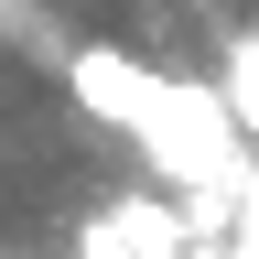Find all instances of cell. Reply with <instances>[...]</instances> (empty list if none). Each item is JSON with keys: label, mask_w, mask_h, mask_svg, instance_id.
I'll use <instances>...</instances> for the list:
<instances>
[{"label": "cell", "mask_w": 259, "mask_h": 259, "mask_svg": "<svg viewBox=\"0 0 259 259\" xmlns=\"http://www.w3.org/2000/svg\"><path fill=\"white\" fill-rule=\"evenodd\" d=\"M65 87H76V108L87 119H108V130H130V141H141V130L173 108V76H151V65H130L119 44H76L65 54Z\"/></svg>", "instance_id": "6da1fadb"}, {"label": "cell", "mask_w": 259, "mask_h": 259, "mask_svg": "<svg viewBox=\"0 0 259 259\" xmlns=\"http://www.w3.org/2000/svg\"><path fill=\"white\" fill-rule=\"evenodd\" d=\"M184 248H194V216L162 205V194H119V205L87 216V238H76V259H184Z\"/></svg>", "instance_id": "7a4b0ae2"}, {"label": "cell", "mask_w": 259, "mask_h": 259, "mask_svg": "<svg viewBox=\"0 0 259 259\" xmlns=\"http://www.w3.org/2000/svg\"><path fill=\"white\" fill-rule=\"evenodd\" d=\"M227 119H259V44H248V32H238V44H227Z\"/></svg>", "instance_id": "3957f363"}]
</instances>
